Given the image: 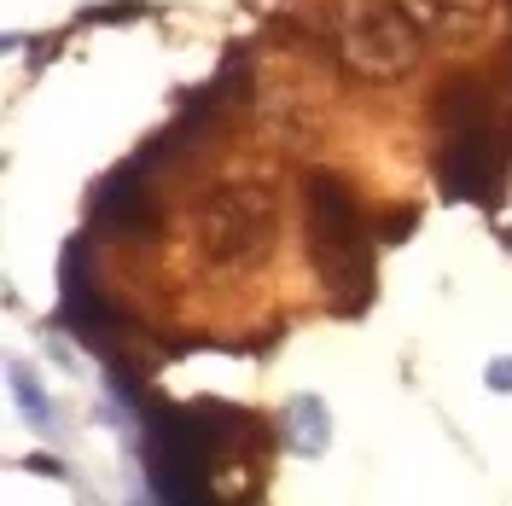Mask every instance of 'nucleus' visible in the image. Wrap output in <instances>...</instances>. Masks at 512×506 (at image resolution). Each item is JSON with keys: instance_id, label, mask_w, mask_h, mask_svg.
<instances>
[{"instance_id": "nucleus-2", "label": "nucleus", "mask_w": 512, "mask_h": 506, "mask_svg": "<svg viewBox=\"0 0 512 506\" xmlns=\"http://www.w3.org/2000/svg\"><path fill=\"white\" fill-rule=\"evenodd\" d=\"M140 454H146V477L158 501L198 506L210 501V454H216V431L198 425V408H169L158 396H140Z\"/></svg>"}, {"instance_id": "nucleus-1", "label": "nucleus", "mask_w": 512, "mask_h": 506, "mask_svg": "<svg viewBox=\"0 0 512 506\" xmlns=\"http://www.w3.org/2000/svg\"><path fill=\"white\" fill-rule=\"evenodd\" d=\"M303 198H309V256H315L326 297L338 315H361L373 303V239L361 222V204L338 175H303Z\"/></svg>"}, {"instance_id": "nucleus-6", "label": "nucleus", "mask_w": 512, "mask_h": 506, "mask_svg": "<svg viewBox=\"0 0 512 506\" xmlns=\"http://www.w3.org/2000/svg\"><path fill=\"white\" fill-rule=\"evenodd\" d=\"M59 326L70 338H88V344H105V332H117V309L94 291L88 239H82V233H76L59 256Z\"/></svg>"}, {"instance_id": "nucleus-9", "label": "nucleus", "mask_w": 512, "mask_h": 506, "mask_svg": "<svg viewBox=\"0 0 512 506\" xmlns=\"http://www.w3.org/2000/svg\"><path fill=\"white\" fill-rule=\"evenodd\" d=\"M280 437H286L291 454H303V460H315V454H326V443H332V413H326V402L320 396H291L286 413H280Z\"/></svg>"}, {"instance_id": "nucleus-10", "label": "nucleus", "mask_w": 512, "mask_h": 506, "mask_svg": "<svg viewBox=\"0 0 512 506\" xmlns=\"http://www.w3.org/2000/svg\"><path fill=\"white\" fill-rule=\"evenodd\" d=\"M12 396H18V408L30 413L41 431H53V402L41 396V384L30 379V367H24V361H12Z\"/></svg>"}, {"instance_id": "nucleus-4", "label": "nucleus", "mask_w": 512, "mask_h": 506, "mask_svg": "<svg viewBox=\"0 0 512 506\" xmlns=\"http://www.w3.org/2000/svg\"><path fill=\"white\" fill-rule=\"evenodd\" d=\"M198 245L210 262H256L274 251V204L256 187H216L198 204Z\"/></svg>"}, {"instance_id": "nucleus-3", "label": "nucleus", "mask_w": 512, "mask_h": 506, "mask_svg": "<svg viewBox=\"0 0 512 506\" xmlns=\"http://www.w3.org/2000/svg\"><path fill=\"white\" fill-rule=\"evenodd\" d=\"M332 41L367 82H396L414 70V24L396 0H344L332 18Z\"/></svg>"}, {"instance_id": "nucleus-12", "label": "nucleus", "mask_w": 512, "mask_h": 506, "mask_svg": "<svg viewBox=\"0 0 512 506\" xmlns=\"http://www.w3.org/2000/svg\"><path fill=\"white\" fill-rule=\"evenodd\" d=\"M483 384H489V390H512V355H507V361H489Z\"/></svg>"}, {"instance_id": "nucleus-8", "label": "nucleus", "mask_w": 512, "mask_h": 506, "mask_svg": "<svg viewBox=\"0 0 512 506\" xmlns=\"http://www.w3.org/2000/svg\"><path fill=\"white\" fill-rule=\"evenodd\" d=\"M396 6L431 41H478L495 18V0H396Z\"/></svg>"}, {"instance_id": "nucleus-11", "label": "nucleus", "mask_w": 512, "mask_h": 506, "mask_svg": "<svg viewBox=\"0 0 512 506\" xmlns=\"http://www.w3.org/2000/svg\"><path fill=\"white\" fill-rule=\"evenodd\" d=\"M414 227H419V210H390V216H384V222L373 227V233H379V245H402V239H408Z\"/></svg>"}, {"instance_id": "nucleus-7", "label": "nucleus", "mask_w": 512, "mask_h": 506, "mask_svg": "<svg viewBox=\"0 0 512 506\" xmlns=\"http://www.w3.org/2000/svg\"><path fill=\"white\" fill-rule=\"evenodd\" d=\"M140 175H146L140 163H123V169H111L94 187L88 210H94L99 233H117V239H152L158 233V204H152V192H146Z\"/></svg>"}, {"instance_id": "nucleus-5", "label": "nucleus", "mask_w": 512, "mask_h": 506, "mask_svg": "<svg viewBox=\"0 0 512 506\" xmlns=\"http://www.w3.org/2000/svg\"><path fill=\"white\" fill-rule=\"evenodd\" d=\"M495 169H501V152H495V128H489V117L443 123L437 181H443L448 198H460V204H483L489 187H495Z\"/></svg>"}]
</instances>
